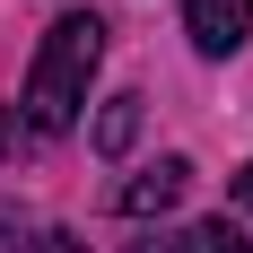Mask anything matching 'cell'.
I'll list each match as a JSON object with an SVG mask.
<instances>
[{
  "instance_id": "obj_10",
  "label": "cell",
  "mask_w": 253,
  "mask_h": 253,
  "mask_svg": "<svg viewBox=\"0 0 253 253\" xmlns=\"http://www.w3.org/2000/svg\"><path fill=\"white\" fill-rule=\"evenodd\" d=\"M0 149H9V114H0Z\"/></svg>"
},
{
  "instance_id": "obj_9",
  "label": "cell",
  "mask_w": 253,
  "mask_h": 253,
  "mask_svg": "<svg viewBox=\"0 0 253 253\" xmlns=\"http://www.w3.org/2000/svg\"><path fill=\"white\" fill-rule=\"evenodd\" d=\"M123 253H166V245H157V236H140V245H123Z\"/></svg>"
},
{
  "instance_id": "obj_3",
  "label": "cell",
  "mask_w": 253,
  "mask_h": 253,
  "mask_svg": "<svg viewBox=\"0 0 253 253\" xmlns=\"http://www.w3.org/2000/svg\"><path fill=\"white\" fill-rule=\"evenodd\" d=\"M183 192H192V166H183V157H157L149 175H131V183H123V218H166Z\"/></svg>"
},
{
  "instance_id": "obj_6",
  "label": "cell",
  "mask_w": 253,
  "mask_h": 253,
  "mask_svg": "<svg viewBox=\"0 0 253 253\" xmlns=\"http://www.w3.org/2000/svg\"><path fill=\"white\" fill-rule=\"evenodd\" d=\"M0 253H26V218H9V210H0Z\"/></svg>"
},
{
  "instance_id": "obj_1",
  "label": "cell",
  "mask_w": 253,
  "mask_h": 253,
  "mask_svg": "<svg viewBox=\"0 0 253 253\" xmlns=\"http://www.w3.org/2000/svg\"><path fill=\"white\" fill-rule=\"evenodd\" d=\"M96 61H105V18H96V9L52 18V26H44V44H35V70H26V131L61 140V131L79 123V105H87Z\"/></svg>"
},
{
  "instance_id": "obj_4",
  "label": "cell",
  "mask_w": 253,
  "mask_h": 253,
  "mask_svg": "<svg viewBox=\"0 0 253 253\" xmlns=\"http://www.w3.org/2000/svg\"><path fill=\"white\" fill-rule=\"evenodd\" d=\"M131 140H140V96H114V105L96 114V149H105V157H123Z\"/></svg>"
},
{
  "instance_id": "obj_8",
  "label": "cell",
  "mask_w": 253,
  "mask_h": 253,
  "mask_svg": "<svg viewBox=\"0 0 253 253\" xmlns=\"http://www.w3.org/2000/svg\"><path fill=\"white\" fill-rule=\"evenodd\" d=\"M236 201H245V210H253V166H236Z\"/></svg>"
},
{
  "instance_id": "obj_2",
  "label": "cell",
  "mask_w": 253,
  "mask_h": 253,
  "mask_svg": "<svg viewBox=\"0 0 253 253\" xmlns=\"http://www.w3.org/2000/svg\"><path fill=\"white\" fill-rule=\"evenodd\" d=\"M183 35L218 61V52H236L253 35V0H183Z\"/></svg>"
},
{
  "instance_id": "obj_7",
  "label": "cell",
  "mask_w": 253,
  "mask_h": 253,
  "mask_svg": "<svg viewBox=\"0 0 253 253\" xmlns=\"http://www.w3.org/2000/svg\"><path fill=\"white\" fill-rule=\"evenodd\" d=\"M44 253H79V236H70V227H52V236H44Z\"/></svg>"
},
{
  "instance_id": "obj_5",
  "label": "cell",
  "mask_w": 253,
  "mask_h": 253,
  "mask_svg": "<svg viewBox=\"0 0 253 253\" xmlns=\"http://www.w3.org/2000/svg\"><path fill=\"white\" fill-rule=\"evenodd\" d=\"M175 253H253V245H245V236H236V227H227V218H201V227L183 236V245H175Z\"/></svg>"
}]
</instances>
